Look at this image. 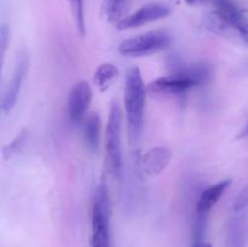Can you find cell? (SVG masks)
Segmentation results:
<instances>
[{
	"instance_id": "obj_10",
	"label": "cell",
	"mask_w": 248,
	"mask_h": 247,
	"mask_svg": "<svg viewBox=\"0 0 248 247\" xmlns=\"http://www.w3.org/2000/svg\"><path fill=\"white\" fill-rule=\"evenodd\" d=\"M215 12L227 24L229 31H234L248 45V19L232 0H211Z\"/></svg>"
},
{
	"instance_id": "obj_12",
	"label": "cell",
	"mask_w": 248,
	"mask_h": 247,
	"mask_svg": "<svg viewBox=\"0 0 248 247\" xmlns=\"http://www.w3.org/2000/svg\"><path fill=\"white\" fill-rule=\"evenodd\" d=\"M82 131L87 147L92 152H96L98 149L99 133H101V118L98 114L91 113L85 118L82 123Z\"/></svg>"
},
{
	"instance_id": "obj_16",
	"label": "cell",
	"mask_w": 248,
	"mask_h": 247,
	"mask_svg": "<svg viewBox=\"0 0 248 247\" xmlns=\"http://www.w3.org/2000/svg\"><path fill=\"white\" fill-rule=\"evenodd\" d=\"M27 138H28V135H27L26 130L18 132V135L12 139L11 143H9V144L2 148V156H4V159L9 160L14 155L18 154L22 150V148L24 147V144L27 143Z\"/></svg>"
},
{
	"instance_id": "obj_1",
	"label": "cell",
	"mask_w": 248,
	"mask_h": 247,
	"mask_svg": "<svg viewBox=\"0 0 248 247\" xmlns=\"http://www.w3.org/2000/svg\"><path fill=\"white\" fill-rule=\"evenodd\" d=\"M145 96H147V89L140 68H130L125 77L124 104H125L128 139L131 145H137L142 137L143 127H144Z\"/></svg>"
},
{
	"instance_id": "obj_8",
	"label": "cell",
	"mask_w": 248,
	"mask_h": 247,
	"mask_svg": "<svg viewBox=\"0 0 248 247\" xmlns=\"http://www.w3.org/2000/svg\"><path fill=\"white\" fill-rule=\"evenodd\" d=\"M171 7L160 2H152L147 4L135 11L128 16L123 17L119 22H116V28L119 31H128V29L140 28V27L149 24L152 22L160 21L166 18L171 15Z\"/></svg>"
},
{
	"instance_id": "obj_2",
	"label": "cell",
	"mask_w": 248,
	"mask_h": 247,
	"mask_svg": "<svg viewBox=\"0 0 248 247\" xmlns=\"http://www.w3.org/2000/svg\"><path fill=\"white\" fill-rule=\"evenodd\" d=\"M210 79L211 68L206 64H195L154 80L148 90L162 96H181L190 89L205 85Z\"/></svg>"
},
{
	"instance_id": "obj_14",
	"label": "cell",
	"mask_w": 248,
	"mask_h": 247,
	"mask_svg": "<svg viewBox=\"0 0 248 247\" xmlns=\"http://www.w3.org/2000/svg\"><path fill=\"white\" fill-rule=\"evenodd\" d=\"M127 0H103V11L109 22H119Z\"/></svg>"
},
{
	"instance_id": "obj_13",
	"label": "cell",
	"mask_w": 248,
	"mask_h": 247,
	"mask_svg": "<svg viewBox=\"0 0 248 247\" xmlns=\"http://www.w3.org/2000/svg\"><path fill=\"white\" fill-rule=\"evenodd\" d=\"M118 68L113 63H103L94 72L93 82L101 91H106L113 85L118 77Z\"/></svg>"
},
{
	"instance_id": "obj_7",
	"label": "cell",
	"mask_w": 248,
	"mask_h": 247,
	"mask_svg": "<svg viewBox=\"0 0 248 247\" xmlns=\"http://www.w3.org/2000/svg\"><path fill=\"white\" fill-rule=\"evenodd\" d=\"M29 68V56L26 51H21L17 56L16 63H15L14 72H12L11 79L5 89L1 99V111L4 114H10L15 108L21 93L22 86L26 80L27 73Z\"/></svg>"
},
{
	"instance_id": "obj_15",
	"label": "cell",
	"mask_w": 248,
	"mask_h": 247,
	"mask_svg": "<svg viewBox=\"0 0 248 247\" xmlns=\"http://www.w3.org/2000/svg\"><path fill=\"white\" fill-rule=\"evenodd\" d=\"M69 2L78 33L81 36H85V34H86V24H85L84 0H69Z\"/></svg>"
},
{
	"instance_id": "obj_19",
	"label": "cell",
	"mask_w": 248,
	"mask_h": 247,
	"mask_svg": "<svg viewBox=\"0 0 248 247\" xmlns=\"http://www.w3.org/2000/svg\"><path fill=\"white\" fill-rule=\"evenodd\" d=\"M208 0H186V2L191 6H201V5L207 4Z\"/></svg>"
},
{
	"instance_id": "obj_20",
	"label": "cell",
	"mask_w": 248,
	"mask_h": 247,
	"mask_svg": "<svg viewBox=\"0 0 248 247\" xmlns=\"http://www.w3.org/2000/svg\"><path fill=\"white\" fill-rule=\"evenodd\" d=\"M191 247H212V245H211L210 242H206L205 240H203V241L195 242V244H194Z\"/></svg>"
},
{
	"instance_id": "obj_17",
	"label": "cell",
	"mask_w": 248,
	"mask_h": 247,
	"mask_svg": "<svg viewBox=\"0 0 248 247\" xmlns=\"http://www.w3.org/2000/svg\"><path fill=\"white\" fill-rule=\"evenodd\" d=\"M248 206V184L242 189L241 193L237 196L236 201L234 203V211L235 212H241Z\"/></svg>"
},
{
	"instance_id": "obj_4",
	"label": "cell",
	"mask_w": 248,
	"mask_h": 247,
	"mask_svg": "<svg viewBox=\"0 0 248 247\" xmlns=\"http://www.w3.org/2000/svg\"><path fill=\"white\" fill-rule=\"evenodd\" d=\"M173 43L166 31H152L128 38L120 43L118 52L126 57H144L167 50Z\"/></svg>"
},
{
	"instance_id": "obj_21",
	"label": "cell",
	"mask_w": 248,
	"mask_h": 247,
	"mask_svg": "<svg viewBox=\"0 0 248 247\" xmlns=\"http://www.w3.org/2000/svg\"><path fill=\"white\" fill-rule=\"evenodd\" d=\"M245 137L248 138V123L246 124V126H245L244 130L241 131V135L239 136V138H245Z\"/></svg>"
},
{
	"instance_id": "obj_6",
	"label": "cell",
	"mask_w": 248,
	"mask_h": 247,
	"mask_svg": "<svg viewBox=\"0 0 248 247\" xmlns=\"http://www.w3.org/2000/svg\"><path fill=\"white\" fill-rule=\"evenodd\" d=\"M230 184H232V179H224L208 186L200 194L195 205V222H194L195 242L203 241L211 210L217 205Z\"/></svg>"
},
{
	"instance_id": "obj_18",
	"label": "cell",
	"mask_w": 248,
	"mask_h": 247,
	"mask_svg": "<svg viewBox=\"0 0 248 247\" xmlns=\"http://www.w3.org/2000/svg\"><path fill=\"white\" fill-rule=\"evenodd\" d=\"M9 39H10L9 27H7L5 23H2L1 28H0V45H1V56H2V58L5 57V53H6L7 45H9Z\"/></svg>"
},
{
	"instance_id": "obj_11",
	"label": "cell",
	"mask_w": 248,
	"mask_h": 247,
	"mask_svg": "<svg viewBox=\"0 0 248 247\" xmlns=\"http://www.w3.org/2000/svg\"><path fill=\"white\" fill-rule=\"evenodd\" d=\"M91 86L87 81H80L70 90L68 98V116L73 124L84 123L92 101Z\"/></svg>"
},
{
	"instance_id": "obj_9",
	"label": "cell",
	"mask_w": 248,
	"mask_h": 247,
	"mask_svg": "<svg viewBox=\"0 0 248 247\" xmlns=\"http://www.w3.org/2000/svg\"><path fill=\"white\" fill-rule=\"evenodd\" d=\"M172 156L173 154L167 147L150 148L138 159V174L143 179L156 178L169 166Z\"/></svg>"
},
{
	"instance_id": "obj_5",
	"label": "cell",
	"mask_w": 248,
	"mask_h": 247,
	"mask_svg": "<svg viewBox=\"0 0 248 247\" xmlns=\"http://www.w3.org/2000/svg\"><path fill=\"white\" fill-rule=\"evenodd\" d=\"M121 120L123 111L116 101H114L109 110L108 123L106 127V153L108 167L115 178H120L123 173V148H121Z\"/></svg>"
},
{
	"instance_id": "obj_3",
	"label": "cell",
	"mask_w": 248,
	"mask_h": 247,
	"mask_svg": "<svg viewBox=\"0 0 248 247\" xmlns=\"http://www.w3.org/2000/svg\"><path fill=\"white\" fill-rule=\"evenodd\" d=\"M111 202L108 186L99 184L92 207L91 247H111Z\"/></svg>"
}]
</instances>
